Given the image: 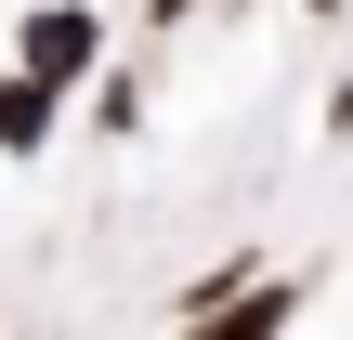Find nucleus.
<instances>
[{
	"label": "nucleus",
	"mask_w": 353,
	"mask_h": 340,
	"mask_svg": "<svg viewBox=\"0 0 353 340\" xmlns=\"http://www.w3.org/2000/svg\"><path fill=\"white\" fill-rule=\"evenodd\" d=\"M52 144V79H0V157H39Z\"/></svg>",
	"instance_id": "obj_2"
},
{
	"label": "nucleus",
	"mask_w": 353,
	"mask_h": 340,
	"mask_svg": "<svg viewBox=\"0 0 353 340\" xmlns=\"http://www.w3.org/2000/svg\"><path fill=\"white\" fill-rule=\"evenodd\" d=\"M92 52H105V26H92L79 0H39V13H26V79H52V92H65Z\"/></svg>",
	"instance_id": "obj_1"
}]
</instances>
